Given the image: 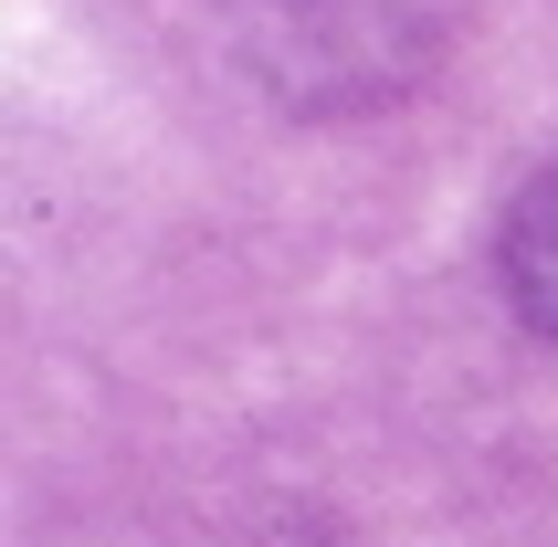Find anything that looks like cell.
Listing matches in <instances>:
<instances>
[{"label":"cell","mask_w":558,"mask_h":547,"mask_svg":"<svg viewBox=\"0 0 558 547\" xmlns=\"http://www.w3.org/2000/svg\"><path fill=\"white\" fill-rule=\"evenodd\" d=\"M496 284H506V305H517L537 337H558V169H537V180L517 190V211H506V232H496Z\"/></svg>","instance_id":"cell-1"}]
</instances>
